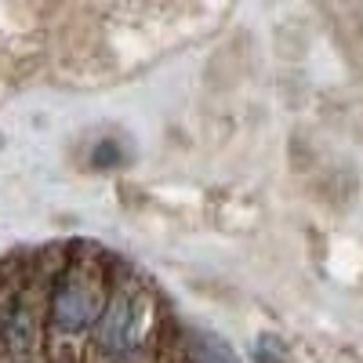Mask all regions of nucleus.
I'll return each mask as SVG.
<instances>
[{
  "instance_id": "obj_4",
  "label": "nucleus",
  "mask_w": 363,
  "mask_h": 363,
  "mask_svg": "<svg viewBox=\"0 0 363 363\" xmlns=\"http://www.w3.org/2000/svg\"><path fill=\"white\" fill-rule=\"evenodd\" d=\"M189 356L193 363H240L225 338L211 335V330H193L189 335Z\"/></svg>"
},
{
  "instance_id": "obj_5",
  "label": "nucleus",
  "mask_w": 363,
  "mask_h": 363,
  "mask_svg": "<svg viewBox=\"0 0 363 363\" xmlns=\"http://www.w3.org/2000/svg\"><path fill=\"white\" fill-rule=\"evenodd\" d=\"M255 356H258V363H284V342L272 338V335H262Z\"/></svg>"
},
{
  "instance_id": "obj_2",
  "label": "nucleus",
  "mask_w": 363,
  "mask_h": 363,
  "mask_svg": "<svg viewBox=\"0 0 363 363\" xmlns=\"http://www.w3.org/2000/svg\"><path fill=\"white\" fill-rule=\"evenodd\" d=\"M0 356L8 363L40 359V316L26 284L0 291Z\"/></svg>"
},
{
  "instance_id": "obj_1",
  "label": "nucleus",
  "mask_w": 363,
  "mask_h": 363,
  "mask_svg": "<svg viewBox=\"0 0 363 363\" xmlns=\"http://www.w3.org/2000/svg\"><path fill=\"white\" fill-rule=\"evenodd\" d=\"M102 309H106L102 272L87 262H69L51 284V298H48L51 330L62 338H77L99 323Z\"/></svg>"
},
{
  "instance_id": "obj_3",
  "label": "nucleus",
  "mask_w": 363,
  "mask_h": 363,
  "mask_svg": "<svg viewBox=\"0 0 363 363\" xmlns=\"http://www.w3.org/2000/svg\"><path fill=\"white\" fill-rule=\"evenodd\" d=\"M135 323H138V294L131 287L113 291V298H106V309L95 323L99 352L106 359H124L135 345Z\"/></svg>"
}]
</instances>
